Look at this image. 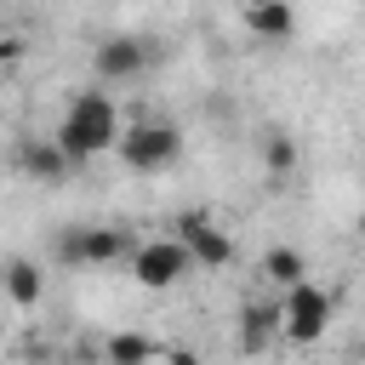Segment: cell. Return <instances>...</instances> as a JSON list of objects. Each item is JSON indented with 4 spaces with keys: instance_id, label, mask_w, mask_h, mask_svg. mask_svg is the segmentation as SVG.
<instances>
[{
    "instance_id": "9a60e30c",
    "label": "cell",
    "mask_w": 365,
    "mask_h": 365,
    "mask_svg": "<svg viewBox=\"0 0 365 365\" xmlns=\"http://www.w3.org/2000/svg\"><path fill=\"white\" fill-rule=\"evenodd\" d=\"M23 57V40L17 34H0V63H17Z\"/></svg>"
},
{
    "instance_id": "ba28073f",
    "label": "cell",
    "mask_w": 365,
    "mask_h": 365,
    "mask_svg": "<svg viewBox=\"0 0 365 365\" xmlns=\"http://www.w3.org/2000/svg\"><path fill=\"white\" fill-rule=\"evenodd\" d=\"M17 171H29L34 182H63L74 165L57 154V143H51V137H23V143H17Z\"/></svg>"
},
{
    "instance_id": "2e32d148",
    "label": "cell",
    "mask_w": 365,
    "mask_h": 365,
    "mask_svg": "<svg viewBox=\"0 0 365 365\" xmlns=\"http://www.w3.org/2000/svg\"><path fill=\"white\" fill-rule=\"evenodd\" d=\"M171 365H200V354L194 348H171Z\"/></svg>"
},
{
    "instance_id": "52a82bcc",
    "label": "cell",
    "mask_w": 365,
    "mask_h": 365,
    "mask_svg": "<svg viewBox=\"0 0 365 365\" xmlns=\"http://www.w3.org/2000/svg\"><path fill=\"white\" fill-rule=\"evenodd\" d=\"M148 46L143 40H131V34H114V40H103L97 51H91V68H97V80L103 86H131L137 74H148Z\"/></svg>"
},
{
    "instance_id": "7a4b0ae2",
    "label": "cell",
    "mask_w": 365,
    "mask_h": 365,
    "mask_svg": "<svg viewBox=\"0 0 365 365\" xmlns=\"http://www.w3.org/2000/svg\"><path fill=\"white\" fill-rule=\"evenodd\" d=\"M274 314H279V336L297 342V348H308L331 325V291L314 285V279H302V285H291V291L274 297Z\"/></svg>"
},
{
    "instance_id": "9c48e42d",
    "label": "cell",
    "mask_w": 365,
    "mask_h": 365,
    "mask_svg": "<svg viewBox=\"0 0 365 365\" xmlns=\"http://www.w3.org/2000/svg\"><path fill=\"white\" fill-rule=\"evenodd\" d=\"M0 291H6L17 308H34V302L46 297V268H40L34 257H11V262L0 268Z\"/></svg>"
},
{
    "instance_id": "8992f818",
    "label": "cell",
    "mask_w": 365,
    "mask_h": 365,
    "mask_svg": "<svg viewBox=\"0 0 365 365\" xmlns=\"http://www.w3.org/2000/svg\"><path fill=\"white\" fill-rule=\"evenodd\" d=\"M171 240L188 251V262H194V268H228V262H234V240H228L205 211H182Z\"/></svg>"
},
{
    "instance_id": "277c9868",
    "label": "cell",
    "mask_w": 365,
    "mask_h": 365,
    "mask_svg": "<svg viewBox=\"0 0 365 365\" xmlns=\"http://www.w3.org/2000/svg\"><path fill=\"white\" fill-rule=\"evenodd\" d=\"M114 148H120V160H125L131 171H165V165L177 160L182 137H177V125H165V120H137V125L120 131Z\"/></svg>"
},
{
    "instance_id": "6da1fadb",
    "label": "cell",
    "mask_w": 365,
    "mask_h": 365,
    "mask_svg": "<svg viewBox=\"0 0 365 365\" xmlns=\"http://www.w3.org/2000/svg\"><path fill=\"white\" fill-rule=\"evenodd\" d=\"M51 143H57V154L68 165H86V160L108 154L120 143V108H114V97L108 91H74L68 108H63V120H57V131H51Z\"/></svg>"
},
{
    "instance_id": "5b68a950",
    "label": "cell",
    "mask_w": 365,
    "mask_h": 365,
    "mask_svg": "<svg viewBox=\"0 0 365 365\" xmlns=\"http://www.w3.org/2000/svg\"><path fill=\"white\" fill-rule=\"evenodd\" d=\"M137 240H125L120 228H63L57 234V262L68 268H103V262H120L131 257Z\"/></svg>"
},
{
    "instance_id": "4fadbf2b",
    "label": "cell",
    "mask_w": 365,
    "mask_h": 365,
    "mask_svg": "<svg viewBox=\"0 0 365 365\" xmlns=\"http://www.w3.org/2000/svg\"><path fill=\"white\" fill-rule=\"evenodd\" d=\"M148 354H154V342H148L143 331H114V336L103 342V359H108V365H148Z\"/></svg>"
},
{
    "instance_id": "3957f363",
    "label": "cell",
    "mask_w": 365,
    "mask_h": 365,
    "mask_svg": "<svg viewBox=\"0 0 365 365\" xmlns=\"http://www.w3.org/2000/svg\"><path fill=\"white\" fill-rule=\"evenodd\" d=\"M131 274H137V285L143 291H171L177 279H188L194 274V262H188V251L171 240V234H154V240H137L131 245Z\"/></svg>"
},
{
    "instance_id": "8fae6325",
    "label": "cell",
    "mask_w": 365,
    "mask_h": 365,
    "mask_svg": "<svg viewBox=\"0 0 365 365\" xmlns=\"http://www.w3.org/2000/svg\"><path fill=\"white\" fill-rule=\"evenodd\" d=\"M262 279H268L274 297H279V291H291V285L308 279V257H302L297 245H268V251H262Z\"/></svg>"
},
{
    "instance_id": "7c38bea8",
    "label": "cell",
    "mask_w": 365,
    "mask_h": 365,
    "mask_svg": "<svg viewBox=\"0 0 365 365\" xmlns=\"http://www.w3.org/2000/svg\"><path fill=\"white\" fill-rule=\"evenodd\" d=\"M240 23H245L257 40H285V34L297 29V11H291L285 0H274V6H245V11H240Z\"/></svg>"
},
{
    "instance_id": "5bb4252c",
    "label": "cell",
    "mask_w": 365,
    "mask_h": 365,
    "mask_svg": "<svg viewBox=\"0 0 365 365\" xmlns=\"http://www.w3.org/2000/svg\"><path fill=\"white\" fill-rule=\"evenodd\" d=\"M262 160H268L274 177H285V171L297 165V143H291L285 131H268V137H262Z\"/></svg>"
},
{
    "instance_id": "30bf717a",
    "label": "cell",
    "mask_w": 365,
    "mask_h": 365,
    "mask_svg": "<svg viewBox=\"0 0 365 365\" xmlns=\"http://www.w3.org/2000/svg\"><path fill=\"white\" fill-rule=\"evenodd\" d=\"M274 336H279L274 297H257V302H245V314H240V348H245V354H262V348H274Z\"/></svg>"
}]
</instances>
